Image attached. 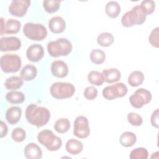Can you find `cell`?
<instances>
[{"instance_id": "cell-1", "label": "cell", "mask_w": 159, "mask_h": 159, "mask_svg": "<svg viewBox=\"0 0 159 159\" xmlns=\"http://www.w3.org/2000/svg\"><path fill=\"white\" fill-rule=\"evenodd\" d=\"M25 115L28 122L37 127L46 125L50 119V112L47 107L35 104H30L26 107Z\"/></svg>"}, {"instance_id": "cell-2", "label": "cell", "mask_w": 159, "mask_h": 159, "mask_svg": "<svg viewBox=\"0 0 159 159\" xmlns=\"http://www.w3.org/2000/svg\"><path fill=\"white\" fill-rule=\"evenodd\" d=\"M47 51L52 57L67 56L72 50V43L65 38L58 39L55 41H51L47 44Z\"/></svg>"}, {"instance_id": "cell-3", "label": "cell", "mask_w": 159, "mask_h": 159, "mask_svg": "<svg viewBox=\"0 0 159 159\" xmlns=\"http://www.w3.org/2000/svg\"><path fill=\"white\" fill-rule=\"evenodd\" d=\"M37 140L51 152L58 150L62 145L61 139L55 135L52 130L48 129L43 130L38 134Z\"/></svg>"}, {"instance_id": "cell-4", "label": "cell", "mask_w": 159, "mask_h": 159, "mask_svg": "<svg viewBox=\"0 0 159 159\" xmlns=\"http://www.w3.org/2000/svg\"><path fill=\"white\" fill-rule=\"evenodd\" d=\"M50 92L54 98L63 99L72 97L75 93V88L70 83L56 82L51 85Z\"/></svg>"}, {"instance_id": "cell-5", "label": "cell", "mask_w": 159, "mask_h": 159, "mask_svg": "<svg viewBox=\"0 0 159 159\" xmlns=\"http://www.w3.org/2000/svg\"><path fill=\"white\" fill-rule=\"evenodd\" d=\"M23 33L29 39L35 41H41L47 36L46 27L40 24L27 22L23 27Z\"/></svg>"}, {"instance_id": "cell-6", "label": "cell", "mask_w": 159, "mask_h": 159, "mask_svg": "<svg viewBox=\"0 0 159 159\" xmlns=\"http://www.w3.org/2000/svg\"><path fill=\"white\" fill-rule=\"evenodd\" d=\"M145 20L146 16L142 12L139 6L137 5L122 16L121 24L124 27H129L134 25H141Z\"/></svg>"}, {"instance_id": "cell-7", "label": "cell", "mask_w": 159, "mask_h": 159, "mask_svg": "<svg viewBox=\"0 0 159 159\" xmlns=\"http://www.w3.org/2000/svg\"><path fill=\"white\" fill-rule=\"evenodd\" d=\"M22 65L21 59L16 54H5L0 58V66L4 73L17 72Z\"/></svg>"}, {"instance_id": "cell-8", "label": "cell", "mask_w": 159, "mask_h": 159, "mask_svg": "<svg viewBox=\"0 0 159 159\" xmlns=\"http://www.w3.org/2000/svg\"><path fill=\"white\" fill-rule=\"evenodd\" d=\"M152 98V96L150 91L144 88H139L130 96L129 101L132 107L140 109L144 105L148 104Z\"/></svg>"}, {"instance_id": "cell-9", "label": "cell", "mask_w": 159, "mask_h": 159, "mask_svg": "<svg viewBox=\"0 0 159 159\" xmlns=\"http://www.w3.org/2000/svg\"><path fill=\"white\" fill-rule=\"evenodd\" d=\"M127 87L123 83H117L107 86L102 90L103 97L107 100H113L117 98H122L127 93Z\"/></svg>"}, {"instance_id": "cell-10", "label": "cell", "mask_w": 159, "mask_h": 159, "mask_svg": "<svg viewBox=\"0 0 159 159\" xmlns=\"http://www.w3.org/2000/svg\"><path fill=\"white\" fill-rule=\"evenodd\" d=\"M73 127L74 135L80 139L87 138L90 134L89 122L85 116H78L74 121Z\"/></svg>"}, {"instance_id": "cell-11", "label": "cell", "mask_w": 159, "mask_h": 159, "mask_svg": "<svg viewBox=\"0 0 159 159\" xmlns=\"http://www.w3.org/2000/svg\"><path fill=\"white\" fill-rule=\"evenodd\" d=\"M30 5L29 0H13L9 6V12L12 16L22 17L27 13Z\"/></svg>"}, {"instance_id": "cell-12", "label": "cell", "mask_w": 159, "mask_h": 159, "mask_svg": "<svg viewBox=\"0 0 159 159\" xmlns=\"http://www.w3.org/2000/svg\"><path fill=\"white\" fill-rule=\"evenodd\" d=\"M21 45L20 40L16 37H4L0 39V50L2 52L17 50Z\"/></svg>"}, {"instance_id": "cell-13", "label": "cell", "mask_w": 159, "mask_h": 159, "mask_svg": "<svg viewBox=\"0 0 159 159\" xmlns=\"http://www.w3.org/2000/svg\"><path fill=\"white\" fill-rule=\"evenodd\" d=\"M1 35L3 34H14L19 32L21 27V23L19 20L14 19H9L6 22H4V19L1 18Z\"/></svg>"}, {"instance_id": "cell-14", "label": "cell", "mask_w": 159, "mask_h": 159, "mask_svg": "<svg viewBox=\"0 0 159 159\" xmlns=\"http://www.w3.org/2000/svg\"><path fill=\"white\" fill-rule=\"evenodd\" d=\"M44 55L43 47L38 43L32 44L29 46L26 52V57L27 59L32 62H37L40 61Z\"/></svg>"}, {"instance_id": "cell-15", "label": "cell", "mask_w": 159, "mask_h": 159, "mask_svg": "<svg viewBox=\"0 0 159 159\" xmlns=\"http://www.w3.org/2000/svg\"><path fill=\"white\" fill-rule=\"evenodd\" d=\"M51 72L52 75L60 78H65L68 73V67L65 62L61 60H55L51 64Z\"/></svg>"}, {"instance_id": "cell-16", "label": "cell", "mask_w": 159, "mask_h": 159, "mask_svg": "<svg viewBox=\"0 0 159 159\" xmlns=\"http://www.w3.org/2000/svg\"><path fill=\"white\" fill-rule=\"evenodd\" d=\"M24 156L27 159H40L42 157V151L40 147L35 143H29L24 148Z\"/></svg>"}, {"instance_id": "cell-17", "label": "cell", "mask_w": 159, "mask_h": 159, "mask_svg": "<svg viewBox=\"0 0 159 159\" xmlns=\"http://www.w3.org/2000/svg\"><path fill=\"white\" fill-rule=\"evenodd\" d=\"M48 27L52 32L61 34L66 28V22L61 17L55 16L49 20Z\"/></svg>"}, {"instance_id": "cell-18", "label": "cell", "mask_w": 159, "mask_h": 159, "mask_svg": "<svg viewBox=\"0 0 159 159\" xmlns=\"http://www.w3.org/2000/svg\"><path fill=\"white\" fill-rule=\"evenodd\" d=\"M22 110L18 106H11L9 107L6 112V119L7 122L14 125L17 124L21 117Z\"/></svg>"}, {"instance_id": "cell-19", "label": "cell", "mask_w": 159, "mask_h": 159, "mask_svg": "<svg viewBox=\"0 0 159 159\" xmlns=\"http://www.w3.org/2000/svg\"><path fill=\"white\" fill-rule=\"evenodd\" d=\"M104 81L107 83H113L118 81L121 77L120 71L114 68H106L102 71Z\"/></svg>"}, {"instance_id": "cell-20", "label": "cell", "mask_w": 159, "mask_h": 159, "mask_svg": "<svg viewBox=\"0 0 159 159\" xmlns=\"http://www.w3.org/2000/svg\"><path fill=\"white\" fill-rule=\"evenodd\" d=\"M65 148L68 153L76 155L82 152L83 149V144L80 140L71 139L66 142Z\"/></svg>"}, {"instance_id": "cell-21", "label": "cell", "mask_w": 159, "mask_h": 159, "mask_svg": "<svg viewBox=\"0 0 159 159\" xmlns=\"http://www.w3.org/2000/svg\"><path fill=\"white\" fill-rule=\"evenodd\" d=\"M20 75L24 80L32 81L37 75V69L34 65L27 64L22 68Z\"/></svg>"}, {"instance_id": "cell-22", "label": "cell", "mask_w": 159, "mask_h": 159, "mask_svg": "<svg viewBox=\"0 0 159 159\" xmlns=\"http://www.w3.org/2000/svg\"><path fill=\"white\" fill-rule=\"evenodd\" d=\"M137 141V137L132 132L126 131L123 132L119 139L121 145L124 147H130L133 146Z\"/></svg>"}, {"instance_id": "cell-23", "label": "cell", "mask_w": 159, "mask_h": 159, "mask_svg": "<svg viewBox=\"0 0 159 159\" xmlns=\"http://www.w3.org/2000/svg\"><path fill=\"white\" fill-rule=\"evenodd\" d=\"M23 79L20 76H12L7 78L4 82V86L7 89L16 90L21 88L24 84Z\"/></svg>"}, {"instance_id": "cell-24", "label": "cell", "mask_w": 159, "mask_h": 159, "mask_svg": "<svg viewBox=\"0 0 159 159\" xmlns=\"http://www.w3.org/2000/svg\"><path fill=\"white\" fill-rule=\"evenodd\" d=\"M105 12L110 18H116L120 13V6L116 1H109L105 6Z\"/></svg>"}, {"instance_id": "cell-25", "label": "cell", "mask_w": 159, "mask_h": 159, "mask_svg": "<svg viewBox=\"0 0 159 159\" xmlns=\"http://www.w3.org/2000/svg\"><path fill=\"white\" fill-rule=\"evenodd\" d=\"M144 78V75L142 71L135 70L129 75L127 82L130 86L132 87H137L143 83Z\"/></svg>"}, {"instance_id": "cell-26", "label": "cell", "mask_w": 159, "mask_h": 159, "mask_svg": "<svg viewBox=\"0 0 159 159\" xmlns=\"http://www.w3.org/2000/svg\"><path fill=\"white\" fill-rule=\"evenodd\" d=\"M114 40L113 35L109 32H102L97 37V43L101 47H107L111 46Z\"/></svg>"}, {"instance_id": "cell-27", "label": "cell", "mask_w": 159, "mask_h": 159, "mask_svg": "<svg viewBox=\"0 0 159 159\" xmlns=\"http://www.w3.org/2000/svg\"><path fill=\"white\" fill-rule=\"evenodd\" d=\"M6 99L11 104H20L25 100V96L20 91H10L6 95Z\"/></svg>"}, {"instance_id": "cell-28", "label": "cell", "mask_w": 159, "mask_h": 159, "mask_svg": "<svg viewBox=\"0 0 159 159\" xmlns=\"http://www.w3.org/2000/svg\"><path fill=\"white\" fill-rule=\"evenodd\" d=\"M70 128V122L67 118H60L54 124V129L60 134L67 132Z\"/></svg>"}, {"instance_id": "cell-29", "label": "cell", "mask_w": 159, "mask_h": 159, "mask_svg": "<svg viewBox=\"0 0 159 159\" xmlns=\"http://www.w3.org/2000/svg\"><path fill=\"white\" fill-rule=\"evenodd\" d=\"M105 59L106 54L100 49H94L90 53V60L94 64L101 65L104 62Z\"/></svg>"}, {"instance_id": "cell-30", "label": "cell", "mask_w": 159, "mask_h": 159, "mask_svg": "<svg viewBox=\"0 0 159 159\" xmlns=\"http://www.w3.org/2000/svg\"><path fill=\"white\" fill-rule=\"evenodd\" d=\"M88 80L91 84L96 86H101L104 81L102 73L96 70L91 71L88 73Z\"/></svg>"}, {"instance_id": "cell-31", "label": "cell", "mask_w": 159, "mask_h": 159, "mask_svg": "<svg viewBox=\"0 0 159 159\" xmlns=\"http://www.w3.org/2000/svg\"><path fill=\"white\" fill-rule=\"evenodd\" d=\"M43 7L47 12L54 13L59 9L60 1L57 0H45L43 1Z\"/></svg>"}, {"instance_id": "cell-32", "label": "cell", "mask_w": 159, "mask_h": 159, "mask_svg": "<svg viewBox=\"0 0 159 159\" xmlns=\"http://www.w3.org/2000/svg\"><path fill=\"white\" fill-rule=\"evenodd\" d=\"M142 12L147 16L152 14L155 9V2L152 0H145L142 1L139 6Z\"/></svg>"}, {"instance_id": "cell-33", "label": "cell", "mask_w": 159, "mask_h": 159, "mask_svg": "<svg viewBox=\"0 0 159 159\" xmlns=\"http://www.w3.org/2000/svg\"><path fill=\"white\" fill-rule=\"evenodd\" d=\"M129 157L130 159H147L148 157V152L143 147L136 148L131 151Z\"/></svg>"}, {"instance_id": "cell-34", "label": "cell", "mask_w": 159, "mask_h": 159, "mask_svg": "<svg viewBox=\"0 0 159 159\" xmlns=\"http://www.w3.org/2000/svg\"><path fill=\"white\" fill-rule=\"evenodd\" d=\"M26 137L25 131L20 127L15 128L11 133L12 139L16 142H23Z\"/></svg>"}, {"instance_id": "cell-35", "label": "cell", "mask_w": 159, "mask_h": 159, "mask_svg": "<svg viewBox=\"0 0 159 159\" xmlns=\"http://www.w3.org/2000/svg\"><path fill=\"white\" fill-rule=\"evenodd\" d=\"M128 122L134 126H140L142 124L143 119L142 117L134 112H130L127 115Z\"/></svg>"}, {"instance_id": "cell-36", "label": "cell", "mask_w": 159, "mask_h": 159, "mask_svg": "<svg viewBox=\"0 0 159 159\" xmlns=\"http://www.w3.org/2000/svg\"><path fill=\"white\" fill-rule=\"evenodd\" d=\"M158 35H159V28L158 27L153 29L148 37V42L150 45L155 48H158L159 42H158Z\"/></svg>"}, {"instance_id": "cell-37", "label": "cell", "mask_w": 159, "mask_h": 159, "mask_svg": "<svg viewBox=\"0 0 159 159\" xmlns=\"http://www.w3.org/2000/svg\"><path fill=\"white\" fill-rule=\"evenodd\" d=\"M84 96L88 100L92 101L98 96V89L94 86H88L85 88L83 92Z\"/></svg>"}, {"instance_id": "cell-38", "label": "cell", "mask_w": 159, "mask_h": 159, "mask_svg": "<svg viewBox=\"0 0 159 159\" xmlns=\"http://www.w3.org/2000/svg\"><path fill=\"white\" fill-rule=\"evenodd\" d=\"M158 115H159V110L158 109H157L155 110L151 116L150 117V122L154 127L158 129L159 127V122H158Z\"/></svg>"}, {"instance_id": "cell-39", "label": "cell", "mask_w": 159, "mask_h": 159, "mask_svg": "<svg viewBox=\"0 0 159 159\" xmlns=\"http://www.w3.org/2000/svg\"><path fill=\"white\" fill-rule=\"evenodd\" d=\"M7 127L6 124L2 121H1V138H3L7 135Z\"/></svg>"}]
</instances>
